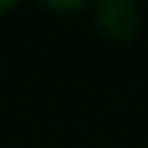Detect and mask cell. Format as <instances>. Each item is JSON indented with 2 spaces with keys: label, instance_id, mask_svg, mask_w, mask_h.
<instances>
[{
  "label": "cell",
  "instance_id": "obj_3",
  "mask_svg": "<svg viewBox=\"0 0 148 148\" xmlns=\"http://www.w3.org/2000/svg\"><path fill=\"white\" fill-rule=\"evenodd\" d=\"M15 9V3H0V15H6V12H12Z\"/></svg>",
  "mask_w": 148,
  "mask_h": 148
},
{
  "label": "cell",
  "instance_id": "obj_2",
  "mask_svg": "<svg viewBox=\"0 0 148 148\" xmlns=\"http://www.w3.org/2000/svg\"><path fill=\"white\" fill-rule=\"evenodd\" d=\"M44 9L58 12V15H67V12H82L84 3H82V0H76V3H44Z\"/></svg>",
  "mask_w": 148,
  "mask_h": 148
},
{
  "label": "cell",
  "instance_id": "obj_1",
  "mask_svg": "<svg viewBox=\"0 0 148 148\" xmlns=\"http://www.w3.org/2000/svg\"><path fill=\"white\" fill-rule=\"evenodd\" d=\"M93 26L110 44H131L142 32V9L134 0H99L93 3Z\"/></svg>",
  "mask_w": 148,
  "mask_h": 148
}]
</instances>
